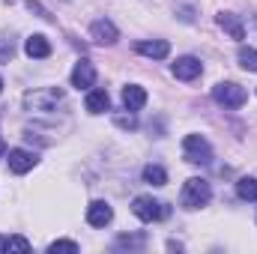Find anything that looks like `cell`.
Segmentation results:
<instances>
[{
  "instance_id": "d6986e66",
  "label": "cell",
  "mask_w": 257,
  "mask_h": 254,
  "mask_svg": "<svg viewBox=\"0 0 257 254\" xmlns=\"http://www.w3.org/2000/svg\"><path fill=\"white\" fill-rule=\"evenodd\" d=\"M48 251H51V254H57V251L75 254V251H78V242H72V239H57V242H51V245H48Z\"/></svg>"
},
{
  "instance_id": "e0dca14e",
  "label": "cell",
  "mask_w": 257,
  "mask_h": 254,
  "mask_svg": "<svg viewBox=\"0 0 257 254\" xmlns=\"http://www.w3.org/2000/svg\"><path fill=\"white\" fill-rule=\"evenodd\" d=\"M236 194H239L242 200H257V180L254 177H242V180L236 183Z\"/></svg>"
},
{
  "instance_id": "9a60e30c",
  "label": "cell",
  "mask_w": 257,
  "mask_h": 254,
  "mask_svg": "<svg viewBox=\"0 0 257 254\" xmlns=\"http://www.w3.org/2000/svg\"><path fill=\"white\" fill-rule=\"evenodd\" d=\"M84 105L90 114H105V111H111V96H108V90H90Z\"/></svg>"
},
{
  "instance_id": "ba28073f",
  "label": "cell",
  "mask_w": 257,
  "mask_h": 254,
  "mask_svg": "<svg viewBox=\"0 0 257 254\" xmlns=\"http://www.w3.org/2000/svg\"><path fill=\"white\" fill-rule=\"evenodd\" d=\"M111 218H114V209H111L105 200H93V203L87 206V221H90L93 227H105V224H111Z\"/></svg>"
},
{
  "instance_id": "7a4b0ae2",
  "label": "cell",
  "mask_w": 257,
  "mask_h": 254,
  "mask_svg": "<svg viewBox=\"0 0 257 254\" xmlns=\"http://www.w3.org/2000/svg\"><path fill=\"white\" fill-rule=\"evenodd\" d=\"M132 212L141 221H162V218L171 215V206L162 203V200H156V197H150V194H141V197L132 200Z\"/></svg>"
},
{
  "instance_id": "7c38bea8",
  "label": "cell",
  "mask_w": 257,
  "mask_h": 254,
  "mask_svg": "<svg viewBox=\"0 0 257 254\" xmlns=\"http://www.w3.org/2000/svg\"><path fill=\"white\" fill-rule=\"evenodd\" d=\"M24 54L33 57V60H45V57L51 54V42H48L42 33H33V36L24 42Z\"/></svg>"
},
{
  "instance_id": "44dd1931",
  "label": "cell",
  "mask_w": 257,
  "mask_h": 254,
  "mask_svg": "<svg viewBox=\"0 0 257 254\" xmlns=\"http://www.w3.org/2000/svg\"><path fill=\"white\" fill-rule=\"evenodd\" d=\"M117 123H120V126H135V117H117Z\"/></svg>"
},
{
  "instance_id": "7402d4cb",
  "label": "cell",
  "mask_w": 257,
  "mask_h": 254,
  "mask_svg": "<svg viewBox=\"0 0 257 254\" xmlns=\"http://www.w3.org/2000/svg\"><path fill=\"white\" fill-rule=\"evenodd\" d=\"M0 90H3V78H0Z\"/></svg>"
},
{
  "instance_id": "2e32d148",
  "label": "cell",
  "mask_w": 257,
  "mask_h": 254,
  "mask_svg": "<svg viewBox=\"0 0 257 254\" xmlns=\"http://www.w3.org/2000/svg\"><path fill=\"white\" fill-rule=\"evenodd\" d=\"M141 177H144V183H150V186H165V183H168V171H165L162 165H147Z\"/></svg>"
},
{
  "instance_id": "9c48e42d",
  "label": "cell",
  "mask_w": 257,
  "mask_h": 254,
  "mask_svg": "<svg viewBox=\"0 0 257 254\" xmlns=\"http://www.w3.org/2000/svg\"><path fill=\"white\" fill-rule=\"evenodd\" d=\"M135 51L138 54H144V57H153V60H165L168 54H171V45L165 42V39H144V42H138L135 45Z\"/></svg>"
},
{
  "instance_id": "4fadbf2b",
  "label": "cell",
  "mask_w": 257,
  "mask_h": 254,
  "mask_svg": "<svg viewBox=\"0 0 257 254\" xmlns=\"http://www.w3.org/2000/svg\"><path fill=\"white\" fill-rule=\"evenodd\" d=\"M215 21H218V27H221V30H227V33H230V39H245V27H242V21H239L233 12H218V15H215Z\"/></svg>"
},
{
  "instance_id": "30bf717a",
  "label": "cell",
  "mask_w": 257,
  "mask_h": 254,
  "mask_svg": "<svg viewBox=\"0 0 257 254\" xmlns=\"http://www.w3.org/2000/svg\"><path fill=\"white\" fill-rule=\"evenodd\" d=\"M93 81H96V69H93V63H90V60L75 63V69H72V87L87 90V87H93Z\"/></svg>"
},
{
  "instance_id": "8992f818",
  "label": "cell",
  "mask_w": 257,
  "mask_h": 254,
  "mask_svg": "<svg viewBox=\"0 0 257 254\" xmlns=\"http://www.w3.org/2000/svg\"><path fill=\"white\" fill-rule=\"evenodd\" d=\"M60 99H63L60 90H39V93H27V96H24V105L33 108V111H39V108H42V111H51Z\"/></svg>"
},
{
  "instance_id": "3957f363",
  "label": "cell",
  "mask_w": 257,
  "mask_h": 254,
  "mask_svg": "<svg viewBox=\"0 0 257 254\" xmlns=\"http://www.w3.org/2000/svg\"><path fill=\"white\" fill-rule=\"evenodd\" d=\"M212 99H215L221 108H242L245 99H248V93H245V87H239V84H233V81H221V84H215Z\"/></svg>"
},
{
  "instance_id": "52a82bcc",
  "label": "cell",
  "mask_w": 257,
  "mask_h": 254,
  "mask_svg": "<svg viewBox=\"0 0 257 254\" xmlns=\"http://www.w3.org/2000/svg\"><path fill=\"white\" fill-rule=\"evenodd\" d=\"M36 162H39V156L30 150H9V171L12 174H27L36 168Z\"/></svg>"
},
{
  "instance_id": "5bb4252c",
  "label": "cell",
  "mask_w": 257,
  "mask_h": 254,
  "mask_svg": "<svg viewBox=\"0 0 257 254\" xmlns=\"http://www.w3.org/2000/svg\"><path fill=\"white\" fill-rule=\"evenodd\" d=\"M123 105H126V111H141L147 105V90L138 87V84L123 87Z\"/></svg>"
},
{
  "instance_id": "ffe728a7",
  "label": "cell",
  "mask_w": 257,
  "mask_h": 254,
  "mask_svg": "<svg viewBox=\"0 0 257 254\" xmlns=\"http://www.w3.org/2000/svg\"><path fill=\"white\" fill-rule=\"evenodd\" d=\"M144 242H147V239H144L141 233H138V236H120V239H117V248H144Z\"/></svg>"
},
{
  "instance_id": "8fae6325",
  "label": "cell",
  "mask_w": 257,
  "mask_h": 254,
  "mask_svg": "<svg viewBox=\"0 0 257 254\" xmlns=\"http://www.w3.org/2000/svg\"><path fill=\"white\" fill-rule=\"evenodd\" d=\"M200 72H203V66L197 57H180L174 63V78H180V81H194Z\"/></svg>"
},
{
  "instance_id": "5b68a950",
  "label": "cell",
  "mask_w": 257,
  "mask_h": 254,
  "mask_svg": "<svg viewBox=\"0 0 257 254\" xmlns=\"http://www.w3.org/2000/svg\"><path fill=\"white\" fill-rule=\"evenodd\" d=\"M90 39H93L96 45H114V42L120 39V30H117L108 18H99V21L90 24Z\"/></svg>"
},
{
  "instance_id": "ac0fdd59",
  "label": "cell",
  "mask_w": 257,
  "mask_h": 254,
  "mask_svg": "<svg viewBox=\"0 0 257 254\" xmlns=\"http://www.w3.org/2000/svg\"><path fill=\"white\" fill-rule=\"evenodd\" d=\"M239 66L245 72H257V48H239Z\"/></svg>"
},
{
  "instance_id": "277c9868",
  "label": "cell",
  "mask_w": 257,
  "mask_h": 254,
  "mask_svg": "<svg viewBox=\"0 0 257 254\" xmlns=\"http://www.w3.org/2000/svg\"><path fill=\"white\" fill-rule=\"evenodd\" d=\"M183 156H186V162H192V165H206V162H212V147H209V141H206L203 135H186V141H183Z\"/></svg>"
},
{
  "instance_id": "6da1fadb",
  "label": "cell",
  "mask_w": 257,
  "mask_h": 254,
  "mask_svg": "<svg viewBox=\"0 0 257 254\" xmlns=\"http://www.w3.org/2000/svg\"><path fill=\"white\" fill-rule=\"evenodd\" d=\"M209 197H212L209 183H206V180H200V177H192V180H186V186H183L180 203H183L186 209H200V206H206V203H209Z\"/></svg>"
}]
</instances>
